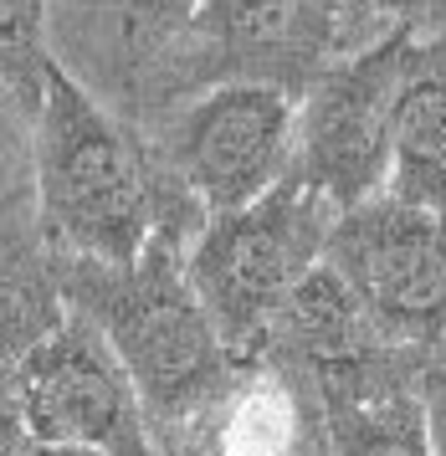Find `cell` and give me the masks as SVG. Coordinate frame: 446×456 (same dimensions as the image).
I'll use <instances>...</instances> for the list:
<instances>
[{"label": "cell", "instance_id": "15", "mask_svg": "<svg viewBox=\"0 0 446 456\" xmlns=\"http://www.w3.org/2000/svg\"><path fill=\"white\" fill-rule=\"evenodd\" d=\"M421 405H426V431H431V452L446 456V344L426 354L421 364Z\"/></svg>", "mask_w": 446, "mask_h": 456}, {"label": "cell", "instance_id": "8", "mask_svg": "<svg viewBox=\"0 0 446 456\" xmlns=\"http://www.w3.org/2000/svg\"><path fill=\"white\" fill-rule=\"evenodd\" d=\"M324 262L385 344L416 354L446 344V216L375 195L339 216Z\"/></svg>", "mask_w": 446, "mask_h": 456}, {"label": "cell", "instance_id": "13", "mask_svg": "<svg viewBox=\"0 0 446 456\" xmlns=\"http://www.w3.org/2000/svg\"><path fill=\"white\" fill-rule=\"evenodd\" d=\"M375 344H385L380 329L365 318L359 297L344 288V277L324 262V267L308 272L303 288L293 292V303L283 308L277 329H272V344L262 354H277V359H287L293 370H303L313 379V374L334 370L344 359L369 354Z\"/></svg>", "mask_w": 446, "mask_h": 456}, {"label": "cell", "instance_id": "10", "mask_svg": "<svg viewBox=\"0 0 446 456\" xmlns=\"http://www.w3.org/2000/svg\"><path fill=\"white\" fill-rule=\"evenodd\" d=\"M154 446L160 456H334L318 385L277 354L236 359L221 390Z\"/></svg>", "mask_w": 446, "mask_h": 456}, {"label": "cell", "instance_id": "5", "mask_svg": "<svg viewBox=\"0 0 446 456\" xmlns=\"http://www.w3.org/2000/svg\"><path fill=\"white\" fill-rule=\"evenodd\" d=\"M426 31L395 26L334 62L298 103V169L328 206L359 210L385 195L395 154V108L406 93Z\"/></svg>", "mask_w": 446, "mask_h": 456}, {"label": "cell", "instance_id": "6", "mask_svg": "<svg viewBox=\"0 0 446 456\" xmlns=\"http://www.w3.org/2000/svg\"><path fill=\"white\" fill-rule=\"evenodd\" d=\"M5 441H57L108 456H160L139 385L82 313L5 370Z\"/></svg>", "mask_w": 446, "mask_h": 456}, {"label": "cell", "instance_id": "3", "mask_svg": "<svg viewBox=\"0 0 446 456\" xmlns=\"http://www.w3.org/2000/svg\"><path fill=\"white\" fill-rule=\"evenodd\" d=\"M334 226L339 210L303 175H287L257 206L205 221L190 241V282L236 359H257L272 344L293 292L324 267Z\"/></svg>", "mask_w": 446, "mask_h": 456}, {"label": "cell", "instance_id": "2", "mask_svg": "<svg viewBox=\"0 0 446 456\" xmlns=\"http://www.w3.org/2000/svg\"><path fill=\"white\" fill-rule=\"evenodd\" d=\"M62 288L67 308L82 313L123 359L154 436L190 420L236 370V354L190 282V236L180 231H160L128 267L62 256Z\"/></svg>", "mask_w": 446, "mask_h": 456}, {"label": "cell", "instance_id": "16", "mask_svg": "<svg viewBox=\"0 0 446 456\" xmlns=\"http://www.w3.org/2000/svg\"><path fill=\"white\" fill-rule=\"evenodd\" d=\"M5 456H108L93 446H57V441H5Z\"/></svg>", "mask_w": 446, "mask_h": 456}, {"label": "cell", "instance_id": "7", "mask_svg": "<svg viewBox=\"0 0 446 456\" xmlns=\"http://www.w3.org/2000/svg\"><path fill=\"white\" fill-rule=\"evenodd\" d=\"M149 144L205 221H216L257 206L298 169V98L262 83L211 87Z\"/></svg>", "mask_w": 446, "mask_h": 456}, {"label": "cell", "instance_id": "12", "mask_svg": "<svg viewBox=\"0 0 446 456\" xmlns=\"http://www.w3.org/2000/svg\"><path fill=\"white\" fill-rule=\"evenodd\" d=\"M385 195L446 216V31L421 42L416 72L401 93Z\"/></svg>", "mask_w": 446, "mask_h": 456}, {"label": "cell", "instance_id": "14", "mask_svg": "<svg viewBox=\"0 0 446 456\" xmlns=\"http://www.w3.org/2000/svg\"><path fill=\"white\" fill-rule=\"evenodd\" d=\"M359 16L380 31H395V26H410V31H446V0H354Z\"/></svg>", "mask_w": 446, "mask_h": 456}, {"label": "cell", "instance_id": "9", "mask_svg": "<svg viewBox=\"0 0 446 456\" xmlns=\"http://www.w3.org/2000/svg\"><path fill=\"white\" fill-rule=\"evenodd\" d=\"M205 0H52V52L93 98L154 139L164 83L201 21Z\"/></svg>", "mask_w": 446, "mask_h": 456}, {"label": "cell", "instance_id": "11", "mask_svg": "<svg viewBox=\"0 0 446 456\" xmlns=\"http://www.w3.org/2000/svg\"><path fill=\"white\" fill-rule=\"evenodd\" d=\"M426 354L375 344L359 359L313 374L334 456H436L421 405Z\"/></svg>", "mask_w": 446, "mask_h": 456}, {"label": "cell", "instance_id": "1", "mask_svg": "<svg viewBox=\"0 0 446 456\" xmlns=\"http://www.w3.org/2000/svg\"><path fill=\"white\" fill-rule=\"evenodd\" d=\"M31 206L62 256L128 267L160 231L201 236L205 210L185 195L134 124L52 62L46 98L26 134Z\"/></svg>", "mask_w": 446, "mask_h": 456}, {"label": "cell", "instance_id": "4", "mask_svg": "<svg viewBox=\"0 0 446 456\" xmlns=\"http://www.w3.org/2000/svg\"><path fill=\"white\" fill-rule=\"evenodd\" d=\"M359 31L369 21L354 0H205L164 83V124L201 93L231 83L283 87L303 103L328 67L359 52Z\"/></svg>", "mask_w": 446, "mask_h": 456}]
</instances>
